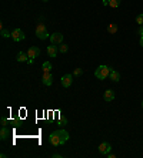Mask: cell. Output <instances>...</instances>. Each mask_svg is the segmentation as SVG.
I'll use <instances>...</instances> for the list:
<instances>
[{
	"mask_svg": "<svg viewBox=\"0 0 143 158\" xmlns=\"http://www.w3.org/2000/svg\"><path fill=\"white\" fill-rule=\"evenodd\" d=\"M110 71H112V69L109 66H99L95 71V77L99 80H104L110 76Z\"/></svg>",
	"mask_w": 143,
	"mask_h": 158,
	"instance_id": "7a4b0ae2",
	"label": "cell"
},
{
	"mask_svg": "<svg viewBox=\"0 0 143 158\" xmlns=\"http://www.w3.org/2000/svg\"><path fill=\"white\" fill-rule=\"evenodd\" d=\"M59 51H60V53H67V50H69V46H67V44H66V43H60V44H59Z\"/></svg>",
	"mask_w": 143,
	"mask_h": 158,
	"instance_id": "e0dca14e",
	"label": "cell"
},
{
	"mask_svg": "<svg viewBox=\"0 0 143 158\" xmlns=\"http://www.w3.org/2000/svg\"><path fill=\"white\" fill-rule=\"evenodd\" d=\"M137 33H139L140 36H143V26H140V27H139V30H137Z\"/></svg>",
	"mask_w": 143,
	"mask_h": 158,
	"instance_id": "d4e9b609",
	"label": "cell"
},
{
	"mask_svg": "<svg viewBox=\"0 0 143 158\" xmlns=\"http://www.w3.org/2000/svg\"><path fill=\"white\" fill-rule=\"evenodd\" d=\"M120 1H122V0H109V6H110L112 9H116L120 6Z\"/></svg>",
	"mask_w": 143,
	"mask_h": 158,
	"instance_id": "ac0fdd59",
	"label": "cell"
},
{
	"mask_svg": "<svg viewBox=\"0 0 143 158\" xmlns=\"http://www.w3.org/2000/svg\"><path fill=\"white\" fill-rule=\"evenodd\" d=\"M117 30H119V26H117L116 23H110L109 26H107V32L110 33V34H116Z\"/></svg>",
	"mask_w": 143,
	"mask_h": 158,
	"instance_id": "5bb4252c",
	"label": "cell"
},
{
	"mask_svg": "<svg viewBox=\"0 0 143 158\" xmlns=\"http://www.w3.org/2000/svg\"><path fill=\"white\" fill-rule=\"evenodd\" d=\"M110 151H112V145L109 142H102V144L99 145V152H100L102 155H107Z\"/></svg>",
	"mask_w": 143,
	"mask_h": 158,
	"instance_id": "52a82bcc",
	"label": "cell"
},
{
	"mask_svg": "<svg viewBox=\"0 0 143 158\" xmlns=\"http://www.w3.org/2000/svg\"><path fill=\"white\" fill-rule=\"evenodd\" d=\"M0 34H1V37H12V33L9 32V30H6V29H1V32H0Z\"/></svg>",
	"mask_w": 143,
	"mask_h": 158,
	"instance_id": "d6986e66",
	"label": "cell"
},
{
	"mask_svg": "<svg viewBox=\"0 0 143 158\" xmlns=\"http://www.w3.org/2000/svg\"><path fill=\"white\" fill-rule=\"evenodd\" d=\"M69 141V133L66 130H56L49 135V142L55 147H60Z\"/></svg>",
	"mask_w": 143,
	"mask_h": 158,
	"instance_id": "6da1fadb",
	"label": "cell"
},
{
	"mask_svg": "<svg viewBox=\"0 0 143 158\" xmlns=\"http://www.w3.org/2000/svg\"><path fill=\"white\" fill-rule=\"evenodd\" d=\"M1 126H7V118H6V117L1 118Z\"/></svg>",
	"mask_w": 143,
	"mask_h": 158,
	"instance_id": "cb8c5ba5",
	"label": "cell"
},
{
	"mask_svg": "<svg viewBox=\"0 0 143 158\" xmlns=\"http://www.w3.org/2000/svg\"><path fill=\"white\" fill-rule=\"evenodd\" d=\"M109 79L112 80V81H115V83H117L120 80V73L117 70H112L110 71V76H109Z\"/></svg>",
	"mask_w": 143,
	"mask_h": 158,
	"instance_id": "4fadbf2b",
	"label": "cell"
},
{
	"mask_svg": "<svg viewBox=\"0 0 143 158\" xmlns=\"http://www.w3.org/2000/svg\"><path fill=\"white\" fill-rule=\"evenodd\" d=\"M27 54H29V58H30V60H34L36 57H39V54H40V48H39V47H36V46H32V47L29 48Z\"/></svg>",
	"mask_w": 143,
	"mask_h": 158,
	"instance_id": "9c48e42d",
	"label": "cell"
},
{
	"mask_svg": "<svg viewBox=\"0 0 143 158\" xmlns=\"http://www.w3.org/2000/svg\"><path fill=\"white\" fill-rule=\"evenodd\" d=\"M24 33L23 30H20V29H15L13 32H12V40L13 41H22V40H24Z\"/></svg>",
	"mask_w": 143,
	"mask_h": 158,
	"instance_id": "277c9868",
	"label": "cell"
},
{
	"mask_svg": "<svg viewBox=\"0 0 143 158\" xmlns=\"http://www.w3.org/2000/svg\"><path fill=\"white\" fill-rule=\"evenodd\" d=\"M16 60L19 61V63H23V61H27V60H29V54H27V53H23V51H20V53H17Z\"/></svg>",
	"mask_w": 143,
	"mask_h": 158,
	"instance_id": "7c38bea8",
	"label": "cell"
},
{
	"mask_svg": "<svg viewBox=\"0 0 143 158\" xmlns=\"http://www.w3.org/2000/svg\"><path fill=\"white\" fill-rule=\"evenodd\" d=\"M42 83H43L45 86H52V83H53V74H52V71H49V73H43Z\"/></svg>",
	"mask_w": 143,
	"mask_h": 158,
	"instance_id": "ba28073f",
	"label": "cell"
},
{
	"mask_svg": "<svg viewBox=\"0 0 143 158\" xmlns=\"http://www.w3.org/2000/svg\"><path fill=\"white\" fill-rule=\"evenodd\" d=\"M82 73H83L82 69H74V71H73V74H74V76H80Z\"/></svg>",
	"mask_w": 143,
	"mask_h": 158,
	"instance_id": "44dd1931",
	"label": "cell"
},
{
	"mask_svg": "<svg viewBox=\"0 0 143 158\" xmlns=\"http://www.w3.org/2000/svg\"><path fill=\"white\" fill-rule=\"evenodd\" d=\"M57 51H59V48H57V46H55V44H52V46L47 47V54L50 58H55L56 56H57Z\"/></svg>",
	"mask_w": 143,
	"mask_h": 158,
	"instance_id": "8fae6325",
	"label": "cell"
},
{
	"mask_svg": "<svg viewBox=\"0 0 143 158\" xmlns=\"http://www.w3.org/2000/svg\"><path fill=\"white\" fill-rule=\"evenodd\" d=\"M142 108H143V101H142Z\"/></svg>",
	"mask_w": 143,
	"mask_h": 158,
	"instance_id": "83f0119b",
	"label": "cell"
},
{
	"mask_svg": "<svg viewBox=\"0 0 143 158\" xmlns=\"http://www.w3.org/2000/svg\"><path fill=\"white\" fill-rule=\"evenodd\" d=\"M42 70H43V73H49V71H52V64H50V61H45L43 66H42Z\"/></svg>",
	"mask_w": 143,
	"mask_h": 158,
	"instance_id": "2e32d148",
	"label": "cell"
},
{
	"mask_svg": "<svg viewBox=\"0 0 143 158\" xmlns=\"http://www.w3.org/2000/svg\"><path fill=\"white\" fill-rule=\"evenodd\" d=\"M103 98H104V101H107V103L113 101L115 100V91L113 90H106L103 94Z\"/></svg>",
	"mask_w": 143,
	"mask_h": 158,
	"instance_id": "30bf717a",
	"label": "cell"
},
{
	"mask_svg": "<svg viewBox=\"0 0 143 158\" xmlns=\"http://www.w3.org/2000/svg\"><path fill=\"white\" fill-rule=\"evenodd\" d=\"M43 1H47V0H43Z\"/></svg>",
	"mask_w": 143,
	"mask_h": 158,
	"instance_id": "f1b7e54d",
	"label": "cell"
},
{
	"mask_svg": "<svg viewBox=\"0 0 143 158\" xmlns=\"http://www.w3.org/2000/svg\"><path fill=\"white\" fill-rule=\"evenodd\" d=\"M59 124H67V118L62 117V118H60V121H59Z\"/></svg>",
	"mask_w": 143,
	"mask_h": 158,
	"instance_id": "7402d4cb",
	"label": "cell"
},
{
	"mask_svg": "<svg viewBox=\"0 0 143 158\" xmlns=\"http://www.w3.org/2000/svg\"><path fill=\"white\" fill-rule=\"evenodd\" d=\"M9 137V128L6 126H1V130H0V138L1 140H6Z\"/></svg>",
	"mask_w": 143,
	"mask_h": 158,
	"instance_id": "9a60e30c",
	"label": "cell"
},
{
	"mask_svg": "<svg viewBox=\"0 0 143 158\" xmlns=\"http://www.w3.org/2000/svg\"><path fill=\"white\" fill-rule=\"evenodd\" d=\"M52 157L53 158H62L63 155H62V154H59V152H55V154H52Z\"/></svg>",
	"mask_w": 143,
	"mask_h": 158,
	"instance_id": "603a6c76",
	"label": "cell"
},
{
	"mask_svg": "<svg viewBox=\"0 0 143 158\" xmlns=\"http://www.w3.org/2000/svg\"><path fill=\"white\" fill-rule=\"evenodd\" d=\"M136 23L139 26H143V14H137L136 16Z\"/></svg>",
	"mask_w": 143,
	"mask_h": 158,
	"instance_id": "ffe728a7",
	"label": "cell"
},
{
	"mask_svg": "<svg viewBox=\"0 0 143 158\" xmlns=\"http://www.w3.org/2000/svg\"><path fill=\"white\" fill-rule=\"evenodd\" d=\"M107 157H109V158H115L116 155H115V154H110V152H109V154H107Z\"/></svg>",
	"mask_w": 143,
	"mask_h": 158,
	"instance_id": "4316f807",
	"label": "cell"
},
{
	"mask_svg": "<svg viewBox=\"0 0 143 158\" xmlns=\"http://www.w3.org/2000/svg\"><path fill=\"white\" fill-rule=\"evenodd\" d=\"M36 36H37V39H40V40H46L50 37V34L47 33V29H46L45 23H39L36 26Z\"/></svg>",
	"mask_w": 143,
	"mask_h": 158,
	"instance_id": "3957f363",
	"label": "cell"
},
{
	"mask_svg": "<svg viewBox=\"0 0 143 158\" xmlns=\"http://www.w3.org/2000/svg\"><path fill=\"white\" fill-rule=\"evenodd\" d=\"M139 43H140V46L143 47V36H140V40H139Z\"/></svg>",
	"mask_w": 143,
	"mask_h": 158,
	"instance_id": "484cf974",
	"label": "cell"
},
{
	"mask_svg": "<svg viewBox=\"0 0 143 158\" xmlns=\"http://www.w3.org/2000/svg\"><path fill=\"white\" fill-rule=\"evenodd\" d=\"M60 83H62V86H63L64 88L70 87L72 83H73V76H72V74H64L63 77L60 79Z\"/></svg>",
	"mask_w": 143,
	"mask_h": 158,
	"instance_id": "8992f818",
	"label": "cell"
},
{
	"mask_svg": "<svg viewBox=\"0 0 143 158\" xmlns=\"http://www.w3.org/2000/svg\"><path fill=\"white\" fill-rule=\"evenodd\" d=\"M50 41H52V44H60V43H63V34L59 32L53 33V34H50Z\"/></svg>",
	"mask_w": 143,
	"mask_h": 158,
	"instance_id": "5b68a950",
	"label": "cell"
}]
</instances>
